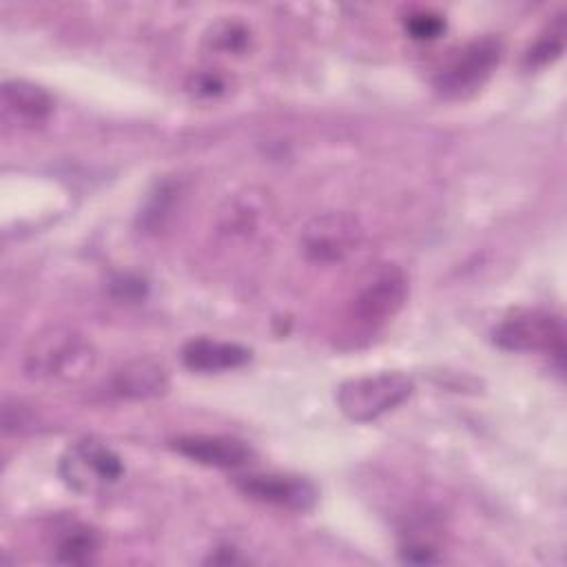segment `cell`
<instances>
[{
	"label": "cell",
	"instance_id": "4",
	"mask_svg": "<svg viewBox=\"0 0 567 567\" xmlns=\"http://www.w3.org/2000/svg\"><path fill=\"white\" fill-rule=\"evenodd\" d=\"M408 275L396 264H379L354 286L350 317L361 326H381L396 317L408 299Z\"/></svg>",
	"mask_w": 567,
	"mask_h": 567
},
{
	"label": "cell",
	"instance_id": "16",
	"mask_svg": "<svg viewBox=\"0 0 567 567\" xmlns=\"http://www.w3.org/2000/svg\"><path fill=\"white\" fill-rule=\"evenodd\" d=\"M405 31L414 40H434L445 31V20L441 13L430 11V9L414 11L405 18Z\"/></svg>",
	"mask_w": 567,
	"mask_h": 567
},
{
	"label": "cell",
	"instance_id": "7",
	"mask_svg": "<svg viewBox=\"0 0 567 567\" xmlns=\"http://www.w3.org/2000/svg\"><path fill=\"white\" fill-rule=\"evenodd\" d=\"M363 241L361 221L346 210H328L310 217L301 228V248L317 264H337L350 257Z\"/></svg>",
	"mask_w": 567,
	"mask_h": 567
},
{
	"label": "cell",
	"instance_id": "9",
	"mask_svg": "<svg viewBox=\"0 0 567 567\" xmlns=\"http://www.w3.org/2000/svg\"><path fill=\"white\" fill-rule=\"evenodd\" d=\"M173 450L199 465L233 470L241 467L252 458V450L233 436H217V434H195L182 436L173 441Z\"/></svg>",
	"mask_w": 567,
	"mask_h": 567
},
{
	"label": "cell",
	"instance_id": "8",
	"mask_svg": "<svg viewBox=\"0 0 567 567\" xmlns=\"http://www.w3.org/2000/svg\"><path fill=\"white\" fill-rule=\"evenodd\" d=\"M237 487L252 501L292 512L310 509L319 496L308 478L292 474H248L237 478Z\"/></svg>",
	"mask_w": 567,
	"mask_h": 567
},
{
	"label": "cell",
	"instance_id": "14",
	"mask_svg": "<svg viewBox=\"0 0 567 567\" xmlns=\"http://www.w3.org/2000/svg\"><path fill=\"white\" fill-rule=\"evenodd\" d=\"M100 549V536L93 527L71 520L53 534V558L62 565H86Z\"/></svg>",
	"mask_w": 567,
	"mask_h": 567
},
{
	"label": "cell",
	"instance_id": "13",
	"mask_svg": "<svg viewBox=\"0 0 567 567\" xmlns=\"http://www.w3.org/2000/svg\"><path fill=\"white\" fill-rule=\"evenodd\" d=\"M182 193V182L175 177H164L155 182L137 213L140 233L159 235L162 230H166L179 210Z\"/></svg>",
	"mask_w": 567,
	"mask_h": 567
},
{
	"label": "cell",
	"instance_id": "1",
	"mask_svg": "<svg viewBox=\"0 0 567 567\" xmlns=\"http://www.w3.org/2000/svg\"><path fill=\"white\" fill-rule=\"evenodd\" d=\"M95 363L91 341L73 328L51 326L33 334L29 341L22 370L38 381H75L82 379Z\"/></svg>",
	"mask_w": 567,
	"mask_h": 567
},
{
	"label": "cell",
	"instance_id": "17",
	"mask_svg": "<svg viewBox=\"0 0 567 567\" xmlns=\"http://www.w3.org/2000/svg\"><path fill=\"white\" fill-rule=\"evenodd\" d=\"M560 51H563V40L549 35V38L538 40V42L529 49L527 62H529V64H547V62H551L554 58H558Z\"/></svg>",
	"mask_w": 567,
	"mask_h": 567
},
{
	"label": "cell",
	"instance_id": "10",
	"mask_svg": "<svg viewBox=\"0 0 567 567\" xmlns=\"http://www.w3.org/2000/svg\"><path fill=\"white\" fill-rule=\"evenodd\" d=\"M250 361V350L235 341H219L210 337H197L184 343L182 363L190 372L215 374L241 368Z\"/></svg>",
	"mask_w": 567,
	"mask_h": 567
},
{
	"label": "cell",
	"instance_id": "12",
	"mask_svg": "<svg viewBox=\"0 0 567 567\" xmlns=\"http://www.w3.org/2000/svg\"><path fill=\"white\" fill-rule=\"evenodd\" d=\"M2 104L7 115L29 126L42 124L53 111L51 95L42 86L27 80H7L2 84Z\"/></svg>",
	"mask_w": 567,
	"mask_h": 567
},
{
	"label": "cell",
	"instance_id": "15",
	"mask_svg": "<svg viewBox=\"0 0 567 567\" xmlns=\"http://www.w3.org/2000/svg\"><path fill=\"white\" fill-rule=\"evenodd\" d=\"M210 42V47H215L217 51H226V53H237L246 47L248 42V31L244 24L239 22H219L213 27L210 35L206 38Z\"/></svg>",
	"mask_w": 567,
	"mask_h": 567
},
{
	"label": "cell",
	"instance_id": "11",
	"mask_svg": "<svg viewBox=\"0 0 567 567\" xmlns=\"http://www.w3.org/2000/svg\"><path fill=\"white\" fill-rule=\"evenodd\" d=\"M168 388L166 370L151 359L124 363L111 377V392L120 399H151Z\"/></svg>",
	"mask_w": 567,
	"mask_h": 567
},
{
	"label": "cell",
	"instance_id": "6",
	"mask_svg": "<svg viewBox=\"0 0 567 567\" xmlns=\"http://www.w3.org/2000/svg\"><path fill=\"white\" fill-rule=\"evenodd\" d=\"M501 42L492 35L467 42L456 55L436 73L434 89L450 100L465 97L481 89L501 60Z\"/></svg>",
	"mask_w": 567,
	"mask_h": 567
},
{
	"label": "cell",
	"instance_id": "5",
	"mask_svg": "<svg viewBox=\"0 0 567 567\" xmlns=\"http://www.w3.org/2000/svg\"><path fill=\"white\" fill-rule=\"evenodd\" d=\"M494 343L509 352H540L556 359L565 354V328L560 317L547 310H514L492 330Z\"/></svg>",
	"mask_w": 567,
	"mask_h": 567
},
{
	"label": "cell",
	"instance_id": "2",
	"mask_svg": "<svg viewBox=\"0 0 567 567\" xmlns=\"http://www.w3.org/2000/svg\"><path fill=\"white\" fill-rule=\"evenodd\" d=\"M58 474L75 494L95 496L120 483L124 476V463L106 443L86 436L78 439L62 452Z\"/></svg>",
	"mask_w": 567,
	"mask_h": 567
},
{
	"label": "cell",
	"instance_id": "3",
	"mask_svg": "<svg viewBox=\"0 0 567 567\" xmlns=\"http://www.w3.org/2000/svg\"><path fill=\"white\" fill-rule=\"evenodd\" d=\"M412 390L414 383L403 372H379L343 381L337 388L334 399L348 419L368 423L399 408L412 394Z\"/></svg>",
	"mask_w": 567,
	"mask_h": 567
}]
</instances>
